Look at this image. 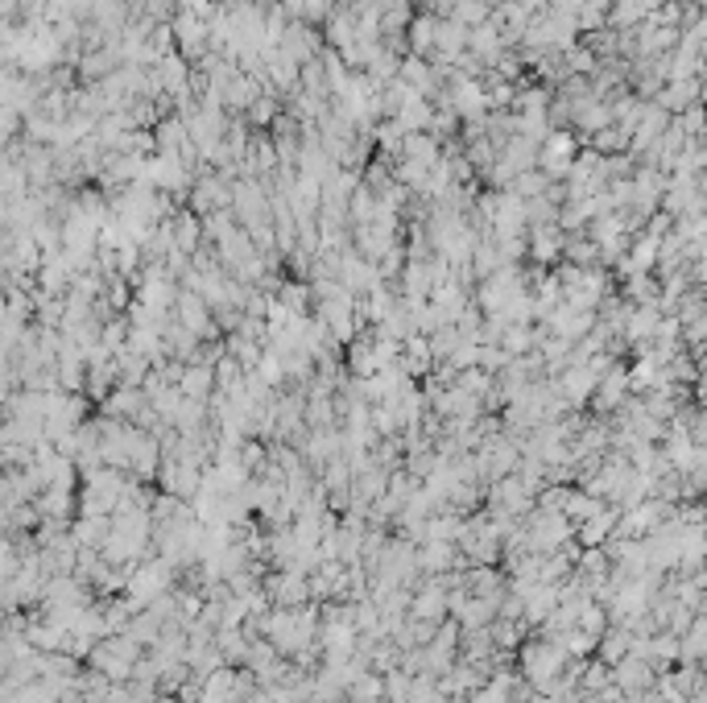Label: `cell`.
<instances>
[{"label":"cell","instance_id":"obj_3","mask_svg":"<svg viewBox=\"0 0 707 703\" xmlns=\"http://www.w3.org/2000/svg\"><path fill=\"white\" fill-rule=\"evenodd\" d=\"M526 244H530V261L534 265H555L567 253V232L559 224H534Z\"/></svg>","mask_w":707,"mask_h":703},{"label":"cell","instance_id":"obj_8","mask_svg":"<svg viewBox=\"0 0 707 703\" xmlns=\"http://www.w3.org/2000/svg\"><path fill=\"white\" fill-rule=\"evenodd\" d=\"M608 526H612L608 517H600V522H596V517H592V522L583 526V542H596V538H604V534H608Z\"/></svg>","mask_w":707,"mask_h":703},{"label":"cell","instance_id":"obj_1","mask_svg":"<svg viewBox=\"0 0 707 703\" xmlns=\"http://www.w3.org/2000/svg\"><path fill=\"white\" fill-rule=\"evenodd\" d=\"M575 158H579V141L571 137V133H550L542 145H538V170H546L550 178H563L567 182V174H571V166H575Z\"/></svg>","mask_w":707,"mask_h":703},{"label":"cell","instance_id":"obj_6","mask_svg":"<svg viewBox=\"0 0 707 703\" xmlns=\"http://www.w3.org/2000/svg\"><path fill=\"white\" fill-rule=\"evenodd\" d=\"M323 42L331 46V50H352L356 42H360V29H356V13L348 9V5H340L327 21H323Z\"/></svg>","mask_w":707,"mask_h":703},{"label":"cell","instance_id":"obj_5","mask_svg":"<svg viewBox=\"0 0 707 703\" xmlns=\"http://www.w3.org/2000/svg\"><path fill=\"white\" fill-rule=\"evenodd\" d=\"M488 497H493V505H497L501 513H526V509H530V501H534L530 484L521 480V476H501V480H493V488H488Z\"/></svg>","mask_w":707,"mask_h":703},{"label":"cell","instance_id":"obj_4","mask_svg":"<svg viewBox=\"0 0 707 703\" xmlns=\"http://www.w3.org/2000/svg\"><path fill=\"white\" fill-rule=\"evenodd\" d=\"M149 410V397H145V389H137V385H116L104 402H100V414L104 418H120V422H137L141 414Z\"/></svg>","mask_w":707,"mask_h":703},{"label":"cell","instance_id":"obj_7","mask_svg":"<svg viewBox=\"0 0 707 703\" xmlns=\"http://www.w3.org/2000/svg\"><path fill=\"white\" fill-rule=\"evenodd\" d=\"M439 29H443V17L439 13H418L414 21H410V54H422V58H430L435 54V46H439Z\"/></svg>","mask_w":707,"mask_h":703},{"label":"cell","instance_id":"obj_9","mask_svg":"<svg viewBox=\"0 0 707 703\" xmlns=\"http://www.w3.org/2000/svg\"><path fill=\"white\" fill-rule=\"evenodd\" d=\"M699 397H703V402H707V377L699 381Z\"/></svg>","mask_w":707,"mask_h":703},{"label":"cell","instance_id":"obj_2","mask_svg":"<svg viewBox=\"0 0 707 703\" xmlns=\"http://www.w3.org/2000/svg\"><path fill=\"white\" fill-rule=\"evenodd\" d=\"M521 666H526L530 683L550 687V683H555V675L563 670V654L555 646H542V641H534V646L526 641V646H521Z\"/></svg>","mask_w":707,"mask_h":703}]
</instances>
